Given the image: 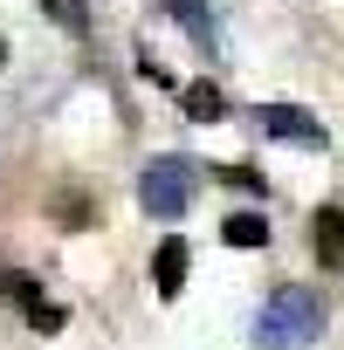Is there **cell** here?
<instances>
[{"mask_svg":"<svg viewBox=\"0 0 344 350\" xmlns=\"http://www.w3.org/2000/svg\"><path fill=\"white\" fill-rule=\"evenodd\" d=\"M317 336H323V295L303 288V282L275 288L262 302V316H255V343L262 350H296V343H317Z\"/></svg>","mask_w":344,"mask_h":350,"instance_id":"obj_1","label":"cell"},{"mask_svg":"<svg viewBox=\"0 0 344 350\" xmlns=\"http://www.w3.org/2000/svg\"><path fill=\"white\" fill-rule=\"evenodd\" d=\"M193 186H200V172H193L186 158H151L145 179H138V206H145L151 220H180V213L193 206Z\"/></svg>","mask_w":344,"mask_h":350,"instance_id":"obj_2","label":"cell"},{"mask_svg":"<svg viewBox=\"0 0 344 350\" xmlns=\"http://www.w3.org/2000/svg\"><path fill=\"white\" fill-rule=\"evenodd\" d=\"M255 124H262L269 137H289V144H310V151H323V144H330V131H323L310 110H296V103H262V110H255Z\"/></svg>","mask_w":344,"mask_h":350,"instance_id":"obj_3","label":"cell"},{"mask_svg":"<svg viewBox=\"0 0 344 350\" xmlns=\"http://www.w3.org/2000/svg\"><path fill=\"white\" fill-rule=\"evenodd\" d=\"M310 254L323 268H344V206H317L310 213Z\"/></svg>","mask_w":344,"mask_h":350,"instance_id":"obj_4","label":"cell"},{"mask_svg":"<svg viewBox=\"0 0 344 350\" xmlns=\"http://www.w3.org/2000/svg\"><path fill=\"white\" fill-rule=\"evenodd\" d=\"M186 261H193L186 241H165V247H158V261H151V288H158V302H172V295L186 288Z\"/></svg>","mask_w":344,"mask_h":350,"instance_id":"obj_5","label":"cell"},{"mask_svg":"<svg viewBox=\"0 0 344 350\" xmlns=\"http://www.w3.org/2000/svg\"><path fill=\"white\" fill-rule=\"evenodd\" d=\"M180 103H186V117H193V124H214V117L228 110V96H221L214 83H186V90H180Z\"/></svg>","mask_w":344,"mask_h":350,"instance_id":"obj_6","label":"cell"},{"mask_svg":"<svg viewBox=\"0 0 344 350\" xmlns=\"http://www.w3.org/2000/svg\"><path fill=\"white\" fill-rule=\"evenodd\" d=\"M221 234H228V247H262V241H269V220L248 206V213H228V227H221Z\"/></svg>","mask_w":344,"mask_h":350,"instance_id":"obj_7","label":"cell"},{"mask_svg":"<svg viewBox=\"0 0 344 350\" xmlns=\"http://www.w3.org/2000/svg\"><path fill=\"white\" fill-rule=\"evenodd\" d=\"M172 14H180V28H186L193 42H214V14L200 8V0H172Z\"/></svg>","mask_w":344,"mask_h":350,"instance_id":"obj_8","label":"cell"},{"mask_svg":"<svg viewBox=\"0 0 344 350\" xmlns=\"http://www.w3.org/2000/svg\"><path fill=\"white\" fill-rule=\"evenodd\" d=\"M28 323H35V329H42V336H56V329H62V323H69V316H62V309H56V302H42V295H35V302H28Z\"/></svg>","mask_w":344,"mask_h":350,"instance_id":"obj_9","label":"cell"},{"mask_svg":"<svg viewBox=\"0 0 344 350\" xmlns=\"http://www.w3.org/2000/svg\"><path fill=\"white\" fill-rule=\"evenodd\" d=\"M42 8H49L62 28H83V8H76V0H42Z\"/></svg>","mask_w":344,"mask_h":350,"instance_id":"obj_10","label":"cell"},{"mask_svg":"<svg viewBox=\"0 0 344 350\" xmlns=\"http://www.w3.org/2000/svg\"><path fill=\"white\" fill-rule=\"evenodd\" d=\"M0 69H8V42H0Z\"/></svg>","mask_w":344,"mask_h":350,"instance_id":"obj_11","label":"cell"}]
</instances>
